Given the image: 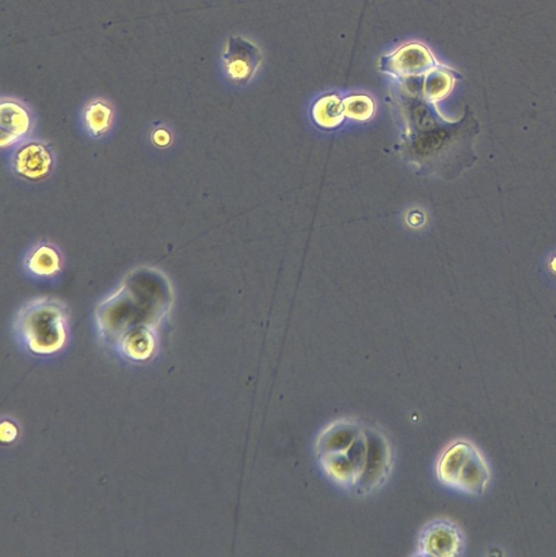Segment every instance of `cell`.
<instances>
[{"label":"cell","mask_w":556,"mask_h":557,"mask_svg":"<svg viewBox=\"0 0 556 557\" xmlns=\"http://www.w3.org/2000/svg\"><path fill=\"white\" fill-rule=\"evenodd\" d=\"M454 84L452 73L436 67L426 74L425 90L431 97H440L451 91Z\"/></svg>","instance_id":"obj_14"},{"label":"cell","mask_w":556,"mask_h":557,"mask_svg":"<svg viewBox=\"0 0 556 557\" xmlns=\"http://www.w3.org/2000/svg\"><path fill=\"white\" fill-rule=\"evenodd\" d=\"M438 67L437 61L423 44L411 43L392 55L383 57L380 69L393 76L409 78L423 76Z\"/></svg>","instance_id":"obj_8"},{"label":"cell","mask_w":556,"mask_h":557,"mask_svg":"<svg viewBox=\"0 0 556 557\" xmlns=\"http://www.w3.org/2000/svg\"><path fill=\"white\" fill-rule=\"evenodd\" d=\"M115 113L113 107L102 98L93 99L82 114L83 128L94 140H102L113 130Z\"/></svg>","instance_id":"obj_13"},{"label":"cell","mask_w":556,"mask_h":557,"mask_svg":"<svg viewBox=\"0 0 556 557\" xmlns=\"http://www.w3.org/2000/svg\"><path fill=\"white\" fill-rule=\"evenodd\" d=\"M394 466L393 445L381 429L368 426V451L362 477L353 495L367 498L388 484Z\"/></svg>","instance_id":"obj_4"},{"label":"cell","mask_w":556,"mask_h":557,"mask_svg":"<svg viewBox=\"0 0 556 557\" xmlns=\"http://www.w3.org/2000/svg\"><path fill=\"white\" fill-rule=\"evenodd\" d=\"M157 342V329L140 328L123 336L115 348L131 361L145 362L155 354Z\"/></svg>","instance_id":"obj_12"},{"label":"cell","mask_w":556,"mask_h":557,"mask_svg":"<svg viewBox=\"0 0 556 557\" xmlns=\"http://www.w3.org/2000/svg\"><path fill=\"white\" fill-rule=\"evenodd\" d=\"M11 150L10 167L18 178L29 182H40L52 175L56 157L51 145L30 138Z\"/></svg>","instance_id":"obj_5"},{"label":"cell","mask_w":556,"mask_h":557,"mask_svg":"<svg viewBox=\"0 0 556 557\" xmlns=\"http://www.w3.org/2000/svg\"><path fill=\"white\" fill-rule=\"evenodd\" d=\"M69 308L54 297H36L24 304L15 319L18 340L36 355L64 349L69 336Z\"/></svg>","instance_id":"obj_2"},{"label":"cell","mask_w":556,"mask_h":557,"mask_svg":"<svg viewBox=\"0 0 556 557\" xmlns=\"http://www.w3.org/2000/svg\"><path fill=\"white\" fill-rule=\"evenodd\" d=\"M174 302V287L163 271L153 267L134 269L97 305L96 329L105 343L115 346L133 330L158 329Z\"/></svg>","instance_id":"obj_1"},{"label":"cell","mask_w":556,"mask_h":557,"mask_svg":"<svg viewBox=\"0 0 556 557\" xmlns=\"http://www.w3.org/2000/svg\"><path fill=\"white\" fill-rule=\"evenodd\" d=\"M32 111L18 99L3 98L0 104V146L3 150L14 148L31 138L34 131Z\"/></svg>","instance_id":"obj_7"},{"label":"cell","mask_w":556,"mask_h":557,"mask_svg":"<svg viewBox=\"0 0 556 557\" xmlns=\"http://www.w3.org/2000/svg\"><path fill=\"white\" fill-rule=\"evenodd\" d=\"M222 60L230 80L245 84L261 66L263 56L259 48L249 40L242 36H231Z\"/></svg>","instance_id":"obj_9"},{"label":"cell","mask_w":556,"mask_h":557,"mask_svg":"<svg viewBox=\"0 0 556 557\" xmlns=\"http://www.w3.org/2000/svg\"><path fill=\"white\" fill-rule=\"evenodd\" d=\"M152 142L155 146L166 148L172 143L171 133L163 127L157 128L152 132Z\"/></svg>","instance_id":"obj_16"},{"label":"cell","mask_w":556,"mask_h":557,"mask_svg":"<svg viewBox=\"0 0 556 557\" xmlns=\"http://www.w3.org/2000/svg\"><path fill=\"white\" fill-rule=\"evenodd\" d=\"M436 475L444 487L479 497L491 480L490 467L475 444L456 440L444 450L436 465Z\"/></svg>","instance_id":"obj_3"},{"label":"cell","mask_w":556,"mask_h":557,"mask_svg":"<svg viewBox=\"0 0 556 557\" xmlns=\"http://www.w3.org/2000/svg\"><path fill=\"white\" fill-rule=\"evenodd\" d=\"M24 269L34 279H54L63 270V255L51 243L37 244L24 259Z\"/></svg>","instance_id":"obj_11"},{"label":"cell","mask_w":556,"mask_h":557,"mask_svg":"<svg viewBox=\"0 0 556 557\" xmlns=\"http://www.w3.org/2000/svg\"><path fill=\"white\" fill-rule=\"evenodd\" d=\"M364 424L353 418L333 420L318 433L315 453L332 454L348 452L364 429Z\"/></svg>","instance_id":"obj_10"},{"label":"cell","mask_w":556,"mask_h":557,"mask_svg":"<svg viewBox=\"0 0 556 557\" xmlns=\"http://www.w3.org/2000/svg\"><path fill=\"white\" fill-rule=\"evenodd\" d=\"M465 551L463 531L446 518L427 523L419 531L415 556L457 557Z\"/></svg>","instance_id":"obj_6"},{"label":"cell","mask_w":556,"mask_h":557,"mask_svg":"<svg viewBox=\"0 0 556 557\" xmlns=\"http://www.w3.org/2000/svg\"><path fill=\"white\" fill-rule=\"evenodd\" d=\"M348 113L355 117H366L373 113L374 104L372 99L365 95L350 97L345 101Z\"/></svg>","instance_id":"obj_15"},{"label":"cell","mask_w":556,"mask_h":557,"mask_svg":"<svg viewBox=\"0 0 556 557\" xmlns=\"http://www.w3.org/2000/svg\"><path fill=\"white\" fill-rule=\"evenodd\" d=\"M18 436V429L14 424L10 422H4L2 424V441L3 442H12Z\"/></svg>","instance_id":"obj_17"}]
</instances>
